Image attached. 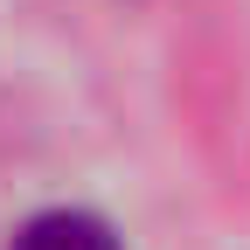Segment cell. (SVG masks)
<instances>
[{
  "instance_id": "1",
  "label": "cell",
  "mask_w": 250,
  "mask_h": 250,
  "mask_svg": "<svg viewBox=\"0 0 250 250\" xmlns=\"http://www.w3.org/2000/svg\"><path fill=\"white\" fill-rule=\"evenodd\" d=\"M7 250H118V236L90 208H42V215H28L14 229Z\"/></svg>"
}]
</instances>
